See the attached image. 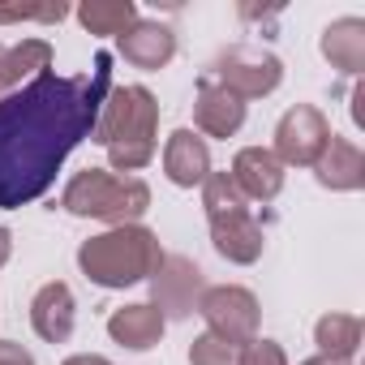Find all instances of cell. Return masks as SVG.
Masks as SVG:
<instances>
[{
    "mask_svg": "<svg viewBox=\"0 0 365 365\" xmlns=\"http://www.w3.org/2000/svg\"><path fill=\"white\" fill-rule=\"evenodd\" d=\"M112 91V52H99L91 73L56 78L52 69L0 99V211L26 207L52 190L69 150L95 133Z\"/></svg>",
    "mask_w": 365,
    "mask_h": 365,
    "instance_id": "cell-1",
    "label": "cell"
},
{
    "mask_svg": "<svg viewBox=\"0 0 365 365\" xmlns=\"http://www.w3.org/2000/svg\"><path fill=\"white\" fill-rule=\"evenodd\" d=\"M155 129H159V103L146 86H112L91 142H99L112 159V172L129 176L155 159Z\"/></svg>",
    "mask_w": 365,
    "mask_h": 365,
    "instance_id": "cell-2",
    "label": "cell"
},
{
    "mask_svg": "<svg viewBox=\"0 0 365 365\" xmlns=\"http://www.w3.org/2000/svg\"><path fill=\"white\" fill-rule=\"evenodd\" d=\"M163 262V250H159V237L142 224H120V228H108L91 241H82L78 250V267L91 284L99 288H129V284H142L155 275V267Z\"/></svg>",
    "mask_w": 365,
    "mask_h": 365,
    "instance_id": "cell-3",
    "label": "cell"
},
{
    "mask_svg": "<svg viewBox=\"0 0 365 365\" xmlns=\"http://www.w3.org/2000/svg\"><path fill=\"white\" fill-rule=\"evenodd\" d=\"M61 207L69 215L103 220V224L120 228V224H138L146 215L150 190H146V180H138V176H120V172H108V168H82L65 185Z\"/></svg>",
    "mask_w": 365,
    "mask_h": 365,
    "instance_id": "cell-4",
    "label": "cell"
},
{
    "mask_svg": "<svg viewBox=\"0 0 365 365\" xmlns=\"http://www.w3.org/2000/svg\"><path fill=\"white\" fill-rule=\"evenodd\" d=\"M207 78L220 82L224 91H232V95L245 103V99L271 95V91L284 82V65H279V56H271V52H262V48L237 43V48H224V52L211 61Z\"/></svg>",
    "mask_w": 365,
    "mask_h": 365,
    "instance_id": "cell-5",
    "label": "cell"
},
{
    "mask_svg": "<svg viewBox=\"0 0 365 365\" xmlns=\"http://www.w3.org/2000/svg\"><path fill=\"white\" fill-rule=\"evenodd\" d=\"M198 314L207 318L211 335L228 339L232 348H245L250 339H258V297L241 284H220V288H207L202 301H198Z\"/></svg>",
    "mask_w": 365,
    "mask_h": 365,
    "instance_id": "cell-6",
    "label": "cell"
},
{
    "mask_svg": "<svg viewBox=\"0 0 365 365\" xmlns=\"http://www.w3.org/2000/svg\"><path fill=\"white\" fill-rule=\"evenodd\" d=\"M331 142V125L314 103H297L279 116L275 125V159L284 168H314V159L322 155V146Z\"/></svg>",
    "mask_w": 365,
    "mask_h": 365,
    "instance_id": "cell-7",
    "label": "cell"
},
{
    "mask_svg": "<svg viewBox=\"0 0 365 365\" xmlns=\"http://www.w3.org/2000/svg\"><path fill=\"white\" fill-rule=\"evenodd\" d=\"M202 292H207V279H202L198 262L180 258V254H163V262L150 275V297H155L150 305L163 314V322L168 318H190V314H198Z\"/></svg>",
    "mask_w": 365,
    "mask_h": 365,
    "instance_id": "cell-8",
    "label": "cell"
},
{
    "mask_svg": "<svg viewBox=\"0 0 365 365\" xmlns=\"http://www.w3.org/2000/svg\"><path fill=\"white\" fill-rule=\"evenodd\" d=\"M194 125L207 138H232L245 125V103L202 73L198 78V95H194Z\"/></svg>",
    "mask_w": 365,
    "mask_h": 365,
    "instance_id": "cell-9",
    "label": "cell"
},
{
    "mask_svg": "<svg viewBox=\"0 0 365 365\" xmlns=\"http://www.w3.org/2000/svg\"><path fill=\"white\" fill-rule=\"evenodd\" d=\"M228 176L237 180V190L245 194V202H250V198H254V202H271V198H279V190H284V163H279L267 146H245V150H237Z\"/></svg>",
    "mask_w": 365,
    "mask_h": 365,
    "instance_id": "cell-10",
    "label": "cell"
},
{
    "mask_svg": "<svg viewBox=\"0 0 365 365\" xmlns=\"http://www.w3.org/2000/svg\"><path fill=\"white\" fill-rule=\"evenodd\" d=\"M163 172L172 185L180 190H194L211 176V150H207V138H198L194 129H176L163 146Z\"/></svg>",
    "mask_w": 365,
    "mask_h": 365,
    "instance_id": "cell-11",
    "label": "cell"
},
{
    "mask_svg": "<svg viewBox=\"0 0 365 365\" xmlns=\"http://www.w3.org/2000/svg\"><path fill=\"white\" fill-rule=\"evenodd\" d=\"M314 172H318V185H322V190L348 194V190H361V185H365V155H361L356 142L331 133V142H327L322 155L314 159Z\"/></svg>",
    "mask_w": 365,
    "mask_h": 365,
    "instance_id": "cell-12",
    "label": "cell"
},
{
    "mask_svg": "<svg viewBox=\"0 0 365 365\" xmlns=\"http://www.w3.org/2000/svg\"><path fill=\"white\" fill-rule=\"evenodd\" d=\"M73 318H78V305H73L69 284L52 279V284H43V288L35 292V301H31V327L39 331V339L65 344V339L73 335Z\"/></svg>",
    "mask_w": 365,
    "mask_h": 365,
    "instance_id": "cell-13",
    "label": "cell"
},
{
    "mask_svg": "<svg viewBox=\"0 0 365 365\" xmlns=\"http://www.w3.org/2000/svg\"><path fill=\"white\" fill-rule=\"evenodd\" d=\"M211 241L220 250V258L237 262V267H250L262 258V228L250 211H237V215H224V220H211Z\"/></svg>",
    "mask_w": 365,
    "mask_h": 365,
    "instance_id": "cell-14",
    "label": "cell"
},
{
    "mask_svg": "<svg viewBox=\"0 0 365 365\" xmlns=\"http://www.w3.org/2000/svg\"><path fill=\"white\" fill-rule=\"evenodd\" d=\"M52 65V43L48 39H22V43H0V99L14 95L18 86L35 82Z\"/></svg>",
    "mask_w": 365,
    "mask_h": 365,
    "instance_id": "cell-15",
    "label": "cell"
},
{
    "mask_svg": "<svg viewBox=\"0 0 365 365\" xmlns=\"http://www.w3.org/2000/svg\"><path fill=\"white\" fill-rule=\"evenodd\" d=\"M120 56L138 69H163L172 56H176V35L163 26V22H133L125 35H120Z\"/></svg>",
    "mask_w": 365,
    "mask_h": 365,
    "instance_id": "cell-16",
    "label": "cell"
},
{
    "mask_svg": "<svg viewBox=\"0 0 365 365\" xmlns=\"http://www.w3.org/2000/svg\"><path fill=\"white\" fill-rule=\"evenodd\" d=\"M163 314L150 305V301H138V305H120L112 318H108V335L133 352H146L163 339Z\"/></svg>",
    "mask_w": 365,
    "mask_h": 365,
    "instance_id": "cell-17",
    "label": "cell"
},
{
    "mask_svg": "<svg viewBox=\"0 0 365 365\" xmlns=\"http://www.w3.org/2000/svg\"><path fill=\"white\" fill-rule=\"evenodd\" d=\"M322 56L339 73H361L365 69V22L361 18H339L322 31Z\"/></svg>",
    "mask_w": 365,
    "mask_h": 365,
    "instance_id": "cell-18",
    "label": "cell"
},
{
    "mask_svg": "<svg viewBox=\"0 0 365 365\" xmlns=\"http://www.w3.org/2000/svg\"><path fill=\"white\" fill-rule=\"evenodd\" d=\"M314 344H318V356H331V361L348 365L352 352L361 348V318H352V314H327V318H318Z\"/></svg>",
    "mask_w": 365,
    "mask_h": 365,
    "instance_id": "cell-19",
    "label": "cell"
},
{
    "mask_svg": "<svg viewBox=\"0 0 365 365\" xmlns=\"http://www.w3.org/2000/svg\"><path fill=\"white\" fill-rule=\"evenodd\" d=\"M78 22L91 31V35H125L133 22H138V5L133 0H86L78 9Z\"/></svg>",
    "mask_w": 365,
    "mask_h": 365,
    "instance_id": "cell-20",
    "label": "cell"
},
{
    "mask_svg": "<svg viewBox=\"0 0 365 365\" xmlns=\"http://www.w3.org/2000/svg\"><path fill=\"white\" fill-rule=\"evenodd\" d=\"M202 207H207V220H224V215L245 211V194L237 190V180L228 172H211L202 180Z\"/></svg>",
    "mask_w": 365,
    "mask_h": 365,
    "instance_id": "cell-21",
    "label": "cell"
},
{
    "mask_svg": "<svg viewBox=\"0 0 365 365\" xmlns=\"http://www.w3.org/2000/svg\"><path fill=\"white\" fill-rule=\"evenodd\" d=\"M237 361H241V348H232L228 339H220L211 331L190 344V365H237Z\"/></svg>",
    "mask_w": 365,
    "mask_h": 365,
    "instance_id": "cell-22",
    "label": "cell"
},
{
    "mask_svg": "<svg viewBox=\"0 0 365 365\" xmlns=\"http://www.w3.org/2000/svg\"><path fill=\"white\" fill-rule=\"evenodd\" d=\"M237 365H288V356H284V348L275 339H250L241 348V361Z\"/></svg>",
    "mask_w": 365,
    "mask_h": 365,
    "instance_id": "cell-23",
    "label": "cell"
},
{
    "mask_svg": "<svg viewBox=\"0 0 365 365\" xmlns=\"http://www.w3.org/2000/svg\"><path fill=\"white\" fill-rule=\"evenodd\" d=\"M69 9L65 5H43V9H35V5H9V9H0V22H61Z\"/></svg>",
    "mask_w": 365,
    "mask_h": 365,
    "instance_id": "cell-24",
    "label": "cell"
},
{
    "mask_svg": "<svg viewBox=\"0 0 365 365\" xmlns=\"http://www.w3.org/2000/svg\"><path fill=\"white\" fill-rule=\"evenodd\" d=\"M0 365H35V356L14 339H0Z\"/></svg>",
    "mask_w": 365,
    "mask_h": 365,
    "instance_id": "cell-25",
    "label": "cell"
},
{
    "mask_svg": "<svg viewBox=\"0 0 365 365\" xmlns=\"http://www.w3.org/2000/svg\"><path fill=\"white\" fill-rule=\"evenodd\" d=\"M65 365H112L108 356H99V352H78V356H69Z\"/></svg>",
    "mask_w": 365,
    "mask_h": 365,
    "instance_id": "cell-26",
    "label": "cell"
},
{
    "mask_svg": "<svg viewBox=\"0 0 365 365\" xmlns=\"http://www.w3.org/2000/svg\"><path fill=\"white\" fill-rule=\"evenodd\" d=\"M361 103H365V86L352 91V120H356V125H365V108H361Z\"/></svg>",
    "mask_w": 365,
    "mask_h": 365,
    "instance_id": "cell-27",
    "label": "cell"
},
{
    "mask_svg": "<svg viewBox=\"0 0 365 365\" xmlns=\"http://www.w3.org/2000/svg\"><path fill=\"white\" fill-rule=\"evenodd\" d=\"M9 254H14V232H9V228H0V267L9 262Z\"/></svg>",
    "mask_w": 365,
    "mask_h": 365,
    "instance_id": "cell-28",
    "label": "cell"
},
{
    "mask_svg": "<svg viewBox=\"0 0 365 365\" xmlns=\"http://www.w3.org/2000/svg\"><path fill=\"white\" fill-rule=\"evenodd\" d=\"M301 365H344V361H331V356H309V361H301Z\"/></svg>",
    "mask_w": 365,
    "mask_h": 365,
    "instance_id": "cell-29",
    "label": "cell"
}]
</instances>
